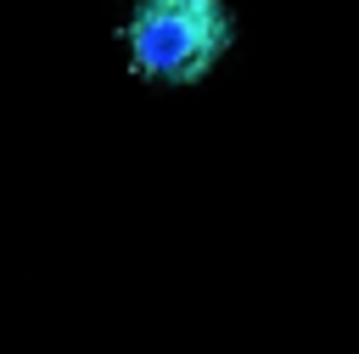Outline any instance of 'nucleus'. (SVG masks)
Here are the masks:
<instances>
[{"label":"nucleus","instance_id":"1","mask_svg":"<svg viewBox=\"0 0 359 354\" xmlns=\"http://www.w3.org/2000/svg\"><path fill=\"white\" fill-rule=\"evenodd\" d=\"M236 17L224 0H140L123 22L129 67L157 84H196L230 51Z\"/></svg>","mask_w":359,"mask_h":354}]
</instances>
